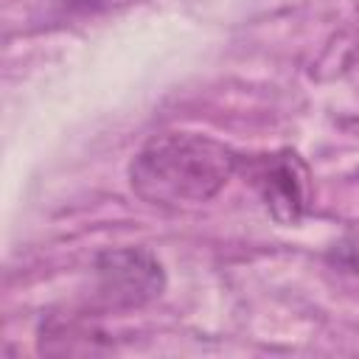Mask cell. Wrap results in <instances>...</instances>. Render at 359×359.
<instances>
[{"mask_svg": "<svg viewBox=\"0 0 359 359\" xmlns=\"http://www.w3.org/2000/svg\"><path fill=\"white\" fill-rule=\"evenodd\" d=\"M238 151L208 135L163 132L132 157L129 185L154 208H191L210 202L238 174Z\"/></svg>", "mask_w": 359, "mask_h": 359, "instance_id": "1", "label": "cell"}, {"mask_svg": "<svg viewBox=\"0 0 359 359\" xmlns=\"http://www.w3.org/2000/svg\"><path fill=\"white\" fill-rule=\"evenodd\" d=\"M238 174L247 177V182L255 188V194L261 196L264 208L272 213L275 222L297 224L306 216L311 199V177L297 151L278 149L250 157L241 154Z\"/></svg>", "mask_w": 359, "mask_h": 359, "instance_id": "2", "label": "cell"}, {"mask_svg": "<svg viewBox=\"0 0 359 359\" xmlns=\"http://www.w3.org/2000/svg\"><path fill=\"white\" fill-rule=\"evenodd\" d=\"M95 280L101 297L115 309L151 303L165 289L163 264L146 247H115L95 255Z\"/></svg>", "mask_w": 359, "mask_h": 359, "instance_id": "3", "label": "cell"}, {"mask_svg": "<svg viewBox=\"0 0 359 359\" xmlns=\"http://www.w3.org/2000/svg\"><path fill=\"white\" fill-rule=\"evenodd\" d=\"M325 261L328 266L342 275L348 283L359 286V233L356 236H345L339 241H334L325 252Z\"/></svg>", "mask_w": 359, "mask_h": 359, "instance_id": "4", "label": "cell"}]
</instances>
